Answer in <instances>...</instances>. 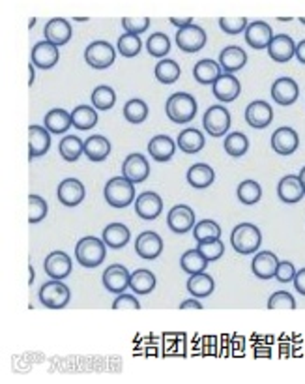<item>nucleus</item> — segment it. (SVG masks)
I'll return each instance as SVG.
<instances>
[{
	"instance_id": "2f4dec72",
	"label": "nucleus",
	"mask_w": 305,
	"mask_h": 384,
	"mask_svg": "<svg viewBox=\"0 0 305 384\" xmlns=\"http://www.w3.org/2000/svg\"><path fill=\"white\" fill-rule=\"evenodd\" d=\"M109 154H111V142H109L107 137L90 135L89 139L84 141V156L89 158L90 162H103V160H107Z\"/></svg>"
},
{
	"instance_id": "393cba45",
	"label": "nucleus",
	"mask_w": 305,
	"mask_h": 384,
	"mask_svg": "<svg viewBox=\"0 0 305 384\" xmlns=\"http://www.w3.org/2000/svg\"><path fill=\"white\" fill-rule=\"evenodd\" d=\"M148 152L152 160L159 163H167L172 160V156L177 152V142L170 139L169 135H156L148 142Z\"/></svg>"
},
{
	"instance_id": "c756f323",
	"label": "nucleus",
	"mask_w": 305,
	"mask_h": 384,
	"mask_svg": "<svg viewBox=\"0 0 305 384\" xmlns=\"http://www.w3.org/2000/svg\"><path fill=\"white\" fill-rule=\"evenodd\" d=\"M43 124L49 129V134L53 135L66 134L74 126L71 113H68L66 109H51L47 115H45V118H43Z\"/></svg>"
},
{
	"instance_id": "c85d7f7f",
	"label": "nucleus",
	"mask_w": 305,
	"mask_h": 384,
	"mask_svg": "<svg viewBox=\"0 0 305 384\" xmlns=\"http://www.w3.org/2000/svg\"><path fill=\"white\" fill-rule=\"evenodd\" d=\"M221 75H223V67L219 62L212 61V58L199 61L193 67V77L201 85H214Z\"/></svg>"
},
{
	"instance_id": "f257e3e1",
	"label": "nucleus",
	"mask_w": 305,
	"mask_h": 384,
	"mask_svg": "<svg viewBox=\"0 0 305 384\" xmlns=\"http://www.w3.org/2000/svg\"><path fill=\"white\" fill-rule=\"evenodd\" d=\"M75 257L82 268H98L107 257V244L103 242V238L84 236L75 246Z\"/></svg>"
},
{
	"instance_id": "bb28decb",
	"label": "nucleus",
	"mask_w": 305,
	"mask_h": 384,
	"mask_svg": "<svg viewBox=\"0 0 305 384\" xmlns=\"http://www.w3.org/2000/svg\"><path fill=\"white\" fill-rule=\"evenodd\" d=\"M219 64L223 67L225 74L234 75L247 64V54H245L244 49L238 47V45H229L219 54Z\"/></svg>"
},
{
	"instance_id": "a211bd4d",
	"label": "nucleus",
	"mask_w": 305,
	"mask_h": 384,
	"mask_svg": "<svg viewBox=\"0 0 305 384\" xmlns=\"http://www.w3.org/2000/svg\"><path fill=\"white\" fill-rule=\"evenodd\" d=\"M273 40L271 27L264 21H253L249 27L245 28V41L253 49H268V45Z\"/></svg>"
},
{
	"instance_id": "2eb2a0df",
	"label": "nucleus",
	"mask_w": 305,
	"mask_h": 384,
	"mask_svg": "<svg viewBox=\"0 0 305 384\" xmlns=\"http://www.w3.org/2000/svg\"><path fill=\"white\" fill-rule=\"evenodd\" d=\"M163 210L161 197L154 191H144L135 199V212L137 216L144 222H154Z\"/></svg>"
},
{
	"instance_id": "39448f33",
	"label": "nucleus",
	"mask_w": 305,
	"mask_h": 384,
	"mask_svg": "<svg viewBox=\"0 0 305 384\" xmlns=\"http://www.w3.org/2000/svg\"><path fill=\"white\" fill-rule=\"evenodd\" d=\"M38 298L49 310H62L71 300V290L68 289V285L62 284V279H51L41 285Z\"/></svg>"
},
{
	"instance_id": "e433bc0d",
	"label": "nucleus",
	"mask_w": 305,
	"mask_h": 384,
	"mask_svg": "<svg viewBox=\"0 0 305 384\" xmlns=\"http://www.w3.org/2000/svg\"><path fill=\"white\" fill-rule=\"evenodd\" d=\"M129 287L135 295H150L152 290L156 289V276L150 272V270H135L131 274V281H129Z\"/></svg>"
},
{
	"instance_id": "7c9ffc66",
	"label": "nucleus",
	"mask_w": 305,
	"mask_h": 384,
	"mask_svg": "<svg viewBox=\"0 0 305 384\" xmlns=\"http://www.w3.org/2000/svg\"><path fill=\"white\" fill-rule=\"evenodd\" d=\"M188 184L193 186V188L197 189H204V188H210L214 180H216V173H214V169L210 165H206V163H195V165H191L188 169Z\"/></svg>"
},
{
	"instance_id": "680f3d73",
	"label": "nucleus",
	"mask_w": 305,
	"mask_h": 384,
	"mask_svg": "<svg viewBox=\"0 0 305 384\" xmlns=\"http://www.w3.org/2000/svg\"><path fill=\"white\" fill-rule=\"evenodd\" d=\"M34 64H32V62H30V66H28V74H30V79H28V83H30V85H32V83H34Z\"/></svg>"
},
{
	"instance_id": "cd10ccee",
	"label": "nucleus",
	"mask_w": 305,
	"mask_h": 384,
	"mask_svg": "<svg viewBox=\"0 0 305 384\" xmlns=\"http://www.w3.org/2000/svg\"><path fill=\"white\" fill-rule=\"evenodd\" d=\"M278 264L279 261L275 253H271V251H262V253H257V255L253 257L251 270L258 279H271V277H275Z\"/></svg>"
},
{
	"instance_id": "ea45409f",
	"label": "nucleus",
	"mask_w": 305,
	"mask_h": 384,
	"mask_svg": "<svg viewBox=\"0 0 305 384\" xmlns=\"http://www.w3.org/2000/svg\"><path fill=\"white\" fill-rule=\"evenodd\" d=\"M193 238L199 244L217 240V238H221V227L214 220H203L193 227Z\"/></svg>"
},
{
	"instance_id": "0e129e2a",
	"label": "nucleus",
	"mask_w": 305,
	"mask_h": 384,
	"mask_svg": "<svg viewBox=\"0 0 305 384\" xmlns=\"http://www.w3.org/2000/svg\"><path fill=\"white\" fill-rule=\"evenodd\" d=\"M34 284V268L30 266V285Z\"/></svg>"
},
{
	"instance_id": "9d476101",
	"label": "nucleus",
	"mask_w": 305,
	"mask_h": 384,
	"mask_svg": "<svg viewBox=\"0 0 305 384\" xmlns=\"http://www.w3.org/2000/svg\"><path fill=\"white\" fill-rule=\"evenodd\" d=\"M150 175V163L143 154H129L122 163V176L128 178L129 182L141 184L144 182Z\"/></svg>"
},
{
	"instance_id": "052dcab7",
	"label": "nucleus",
	"mask_w": 305,
	"mask_h": 384,
	"mask_svg": "<svg viewBox=\"0 0 305 384\" xmlns=\"http://www.w3.org/2000/svg\"><path fill=\"white\" fill-rule=\"evenodd\" d=\"M296 58H298L302 64H305V40L300 41L298 45H296Z\"/></svg>"
},
{
	"instance_id": "5701e85b",
	"label": "nucleus",
	"mask_w": 305,
	"mask_h": 384,
	"mask_svg": "<svg viewBox=\"0 0 305 384\" xmlns=\"http://www.w3.org/2000/svg\"><path fill=\"white\" fill-rule=\"evenodd\" d=\"M212 90H214V96H216L217 100L223 101V103H229V101H234L240 96L242 87H240V81H238L234 75L223 74L212 85Z\"/></svg>"
},
{
	"instance_id": "72a5a7b5",
	"label": "nucleus",
	"mask_w": 305,
	"mask_h": 384,
	"mask_svg": "<svg viewBox=\"0 0 305 384\" xmlns=\"http://www.w3.org/2000/svg\"><path fill=\"white\" fill-rule=\"evenodd\" d=\"M216 289L214 277L208 276L206 272L203 274H195L188 279V292L193 298H208Z\"/></svg>"
},
{
	"instance_id": "9b49d317",
	"label": "nucleus",
	"mask_w": 305,
	"mask_h": 384,
	"mask_svg": "<svg viewBox=\"0 0 305 384\" xmlns=\"http://www.w3.org/2000/svg\"><path fill=\"white\" fill-rule=\"evenodd\" d=\"M56 195H58V201L68 206V209H74V206H79L87 195L84 191V186H82L81 180L77 178H66L58 184V189H56Z\"/></svg>"
},
{
	"instance_id": "a18cd8bd",
	"label": "nucleus",
	"mask_w": 305,
	"mask_h": 384,
	"mask_svg": "<svg viewBox=\"0 0 305 384\" xmlns=\"http://www.w3.org/2000/svg\"><path fill=\"white\" fill-rule=\"evenodd\" d=\"M116 103V92L107 85H102V87L94 88L92 92V105L98 111H109V109L115 107Z\"/></svg>"
},
{
	"instance_id": "6e6d98bb",
	"label": "nucleus",
	"mask_w": 305,
	"mask_h": 384,
	"mask_svg": "<svg viewBox=\"0 0 305 384\" xmlns=\"http://www.w3.org/2000/svg\"><path fill=\"white\" fill-rule=\"evenodd\" d=\"M113 310H141V303L133 295H118L113 302Z\"/></svg>"
},
{
	"instance_id": "de8ad7c7",
	"label": "nucleus",
	"mask_w": 305,
	"mask_h": 384,
	"mask_svg": "<svg viewBox=\"0 0 305 384\" xmlns=\"http://www.w3.org/2000/svg\"><path fill=\"white\" fill-rule=\"evenodd\" d=\"M49 206L45 199L40 195H28V223L30 225H36V223L43 222L47 217Z\"/></svg>"
},
{
	"instance_id": "8fccbe9b",
	"label": "nucleus",
	"mask_w": 305,
	"mask_h": 384,
	"mask_svg": "<svg viewBox=\"0 0 305 384\" xmlns=\"http://www.w3.org/2000/svg\"><path fill=\"white\" fill-rule=\"evenodd\" d=\"M268 308L270 310H294L296 308V300L292 298L291 292L286 290H278L273 292L268 300Z\"/></svg>"
},
{
	"instance_id": "423d86ee",
	"label": "nucleus",
	"mask_w": 305,
	"mask_h": 384,
	"mask_svg": "<svg viewBox=\"0 0 305 384\" xmlns=\"http://www.w3.org/2000/svg\"><path fill=\"white\" fill-rule=\"evenodd\" d=\"M84 61L94 70H107L115 64L116 49L109 41H92L89 47L84 49Z\"/></svg>"
},
{
	"instance_id": "13d9d810",
	"label": "nucleus",
	"mask_w": 305,
	"mask_h": 384,
	"mask_svg": "<svg viewBox=\"0 0 305 384\" xmlns=\"http://www.w3.org/2000/svg\"><path fill=\"white\" fill-rule=\"evenodd\" d=\"M170 23H172L174 27H178V30H180V28L191 27V25H193V19H191V17H185V19H180V17H170Z\"/></svg>"
},
{
	"instance_id": "f03ea898",
	"label": "nucleus",
	"mask_w": 305,
	"mask_h": 384,
	"mask_svg": "<svg viewBox=\"0 0 305 384\" xmlns=\"http://www.w3.org/2000/svg\"><path fill=\"white\" fill-rule=\"evenodd\" d=\"M197 100L188 92H177L165 103V113L174 124H188L197 116Z\"/></svg>"
},
{
	"instance_id": "412c9836",
	"label": "nucleus",
	"mask_w": 305,
	"mask_h": 384,
	"mask_svg": "<svg viewBox=\"0 0 305 384\" xmlns=\"http://www.w3.org/2000/svg\"><path fill=\"white\" fill-rule=\"evenodd\" d=\"M43 268L51 279H64L71 274V259L64 251H53L45 257Z\"/></svg>"
},
{
	"instance_id": "c9c22d12",
	"label": "nucleus",
	"mask_w": 305,
	"mask_h": 384,
	"mask_svg": "<svg viewBox=\"0 0 305 384\" xmlns=\"http://www.w3.org/2000/svg\"><path fill=\"white\" fill-rule=\"evenodd\" d=\"M98 111L90 105H79L71 111V122L77 129L81 131H89L98 124Z\"/></svg>"
},
{
	"instance_id": "69168bd1",
	"label": "nucleus",
	"mask_w": 305,
	"mask_h": 384,
	"mask_svg": "<svg viewBox=\"0 0 305 384\" xmlns=\"http://www.w3.org/2000/svg\"><path fill=\"white\" fill-rule=\"evenodd\" d=\"M300 21H302V23H304V25H305V17H302V19H300Z\"/></svg>"
},
{
	"instance_id": "603ef678",
	"label": "nucleus",
	"mask_w": 305,
	"mask_h": 384,
	"mask_svg": "<svg viewBox=\"0 0 305 384\" xmlns=\"http://www.w3.org/2000/svg\"><path fill=\"white\" fill-rule=\"evenodd\" d=\"M247 27H249V25H247V19H245V17H221V19H219V28H221L225 34H232V36L244 32Z\"/></svg>"
},
{
	"instance_id": "b1692460",
	"label": "nucleus",
	"mask_w": 305,
	"mask_h": 384,
	"mask_svg": "<svg viewBox=\"0 0 305 384\" xmlns=\"http://www.w3.org/2000/svg\"><path fill=\"white\" fill-rule=\"evenodd\" d=\"M278 195L279 199L286 204H294V202H300L304 199L305 191L304 186L300 182V176L294 175H286L283 176L278 184Z\"/></svg>"
},
{
	"instance_id": "4468645a",
	"label": "nucleus",
	"mask_w": 305,
	"mask_h": 384,
	"mask_svg": "<svg viewBox=\"0 0 305 384\" xmlns=\"http://www.w3.org/2000/svg\"><path fill=\"white\" fill-rule=\"evenodd\" d=\"M300 137L296 129L283 126L278 128L271 134V149L275 150L279 156H291L298 150Z\"/></svg>"
},
{
	"instance_id": "1a4fd4ad",
	"label": "nucleus",
	"mask_w": 305,
	"mask_h": 384,
	"mask_svg": "<svg viewBox=\"0 0 305 384\" xmlns=\"http://www.w3.org/2000/svg\"><path fill=\"white\" fill-rule=\"evenodd\" d=\"M167 225L172 233L177 235H183V233H190L193 231V227L197 225L195 223V212L188 206V204H177L169 210V216H167Z\"/></svg>"
},
{
	"instance_id": "3c124183",
	"label": "nucleus",
	"mask_w": 305,
	"mask_h": 384,
	"mask_svg": "<svg viewBox=\"0 0 305 384\" xmlns=\"http://www.w3.org/2000/svg\"><path fill=\"white\" fill-rule=\"evenodd\" d=\"M199 251L203 253L204 259L210 263V261H217L221 259L225 253V244L217 238V240H212V242H203L199 244Z\"/></svg>"
},
{
	"instance_id": "c03bdc74",
	"label": "nucleus",
	"mask_w": 305,
	"mask_h": 384,
	"mask_svg": "<svg viewBox=\"0 0 305 384\" xmlns=\"http://www.w3.org/2000/svg\"><path fill=\"white\" fill-rule=\"evenodd\" d=\"M236 195L242 204L251 206V204H257V202L260 201V197H262V188H260V184L255 182V180H244V182L238 186Z\"/></svg>"
},
{
	"instance_id": "4be33fe9",
	"label": "nucleus",
	"mask_w": 305,
	"mask_h": 384,
	"mask_svg": "<svg viewBox=\"0 0 305 384\" xmlns=\"http://www.w3.org/2000/svg\"><path fill=\"white\" fill-rule=\"evenodd\" d=\"M268 54H270L271 61L279 62V64L289 62L292 56H296V43L291 36L278 34V36H273V40L268 45Z\"/></svg>"
},
{
	"instance_id": "864d4df0",
	"label": "nucleus",
	"mask_w": 305,
	"mask_h": 384,
	"mask_svg": "<svg viewBox=\"0 0 305 384\" xmlns=\"http://www.w3.org/2000/svg\"><path fill=\"white\" fill-rule=\"evenodd\" d=\"M122 27L126 30V34H135L141 36L143 32H146L150 27L148 17H124Z\"/></svg>"
},
{
	"instance_id": "4c0bfd02",
	"label": "nucleus",
	"mask_w": 305,
	"mask_h": 384,
	"mask_svg": "<svg viewBox=\"0 0 305 384\" xmlns=\"http://www.w3.org/2000/svg\"><path fill=\"white\" fill-rule=\"evenodd\" d=\"M58 150H60V156L66 162L74 163L84 154V142L77 135H66L58 145Z\"/></svg>"
},
{
	"instance_id": "f704fd0d",
	"label": "nucleus",
	"mask_w": 305,
	"mask_h": 384,
	"mask_svg": "<svg viewBox=\"0 0 305 384\" xmlns=\"http://www.w3.org/2000/svg\"><path fill=\"white\" fill-rule=\"evenodd\" d=\"M178 149H182L185 154H197L204 149V135L195 128H188L178 134Z\"/></svg>"
},
{
	"instance_id": "0eeeda50",
	"label": "nucleus",
	"mask_w": 305,
	"mask_h": 384,
	"mask_svg": "<svg viewBox=\"0 0 305 384\" xmlns=\"http://www.w3.org/2000/svg\"><path fill=\"white\" fill-rule=\"evenodd\" d=\"M204 129L212 137H223L231 129V113L223 105H212L203 118Z\"/></svg>"
},
{
	"instance_id": "7ed1b4c3",
	"label": "nucleus",
	"mask_w": 305,
	"mask_h": 384,
	"mask_svg": "<svg viewBox=\"0 0 305 384\" xmlns=\"http://www.w3.org/2000/svg\"><path fill=\"white\" fill-rule=\"evenodd\" d=\"M262 242V235L260 229L253 223H238L236 227L231 233V244L232 250L242 255H251L257 253Z\"/></svg>"
},
{
	"instance_id": "473e14b6",
	"label": "nucleus",
	"mask_w": 305,
	"mask_h": 384,
	"mask_svg": "<svg viewBox=\"0 0 305 384\" xmlns=\"http://www.w3.org/2000/svg\"><path fill=\"white\" fill-rule=\"evenodd\" d=\"M102 238L103 242L107 244V248L120 250V248H124V246L129 242L131 233H129V229L124 223H109L107 227L103 229Z\"/></svg>"
},
{
	"instance_id": "f8f14e48",
	"label": "nucleus",
	"mask_w": 305,
	"mask_h": 384,
	"mask_svg": "<svg viewBox=\"0 0 305 384\" xmlns=\"http://www.w3.org/2000/svg\"><path fill=\"white\" fill-rule=\"evenodd\" d=\"M103 285L109 292H115V295H122L124 290L129 287V281H131V274L128 272L126 266L122 264H111L105 272H103L102 277Z\"/></svg>"
},
{
	"instance_id": "dca6fc26",
	"label": "nucleus",
	"mask_w": 305,
	"mask_h": 384,
	"mask_svg": "<svg viewBox=\"0 0 305 384\" xmlns=\"http://www.w3.org/2000/svg\"><path fill=\"white\" fill-rule=\"evenodd\" d=\"M245 120L251 128H268L273 120V109H271L270 103H266L262 100L251 101L245 109Z\"/></svg>"
},
{
	"instance_id": "58836bf2",
	"label": "nucleus",
	"mask_w": 305,
	"mask_h": 384,
	"mask_svg": "<svg viewBox=\"0 0 305 384\" xmlns=\"http://www.w3.org/2000/svg\"><path fill=\"white\" fill-rule=\"evenodd\" d=\"M180 266L190 276H195V274H203L206 266H208V261L204 259V255L197 248V250H188L183 253L182 259H180Z\"/></svg>"
},
{
	"instance_id": "a878e982",
	"label": "nucleus",
	"mask_w": 305,
	"mask_h": 384,
	"mask_svg": "<svg viewBox=\"0 0 305 384\" xmlns=\"http://www.w3.org/2000/svg\"><path fill=\"white\" fill-rule=\"evenodd\" d=\"M45 41L53 43V45H66L71 40V25L62 17H54L45 25Z\"/></svg>"
},
{
	"instance_id": "6e6552de",
	"label": "nucleus",
	"mask_w": 305,
	"mask_h": 384,
	"mask_svg": "<svg viewBox=\"0 0 305 384\" xmlns=\"http://www.w3.org/2000/svg\"><path fill=\"white\" fill-rule=\"evenodd\" d=\"M174 41L183 53H197L206 45V32H204L203 27L191 25V27L180 28Z\"/></svg>"
},
{
	"instance_id": "20e7f679",
	"label": "nucleus",
	"mask_w": 305,
	"mask_h": 384,
	"mask_svg": "<svg viewBox=\"0 0 305 384\" xmlns=\"http://www.w3.org/2000/svg\"><path fill=\"white\" fill-rule=\"evenodd\" d=\"M103 195H105V201H107L109 206L126 209V206H129L131 202L135 201V188H133V182H129L128 178L116 176V178H111L105 184Z\"/></svg>"
},
{
	"instance_id": "37998d69",
	"label": "nucleus",
	"mask_w": 305,
	"mask_h": 384,
	"mask_svg": "<svg viewBox=\"0 0 305 384\" xmlns=\"http://www.w3.org/2000/svg\"><path fill=\"white\" fill-rule=\"evenodd\" d=\"M225 150L227 154L232 156V158H242V156L247 152L249 149V139L247 135L240 134V131H232L225 137Z\"/></svg>"
},
{
	"instance_id": "09e8293b",
	"label": "nucleus",
	"mask_w": 305,
	"mask_h": 384,
	"mask_svg": "<svg viewBox=\"0 0 305 384\" xmlns=\"http://www.w3.org/2000/svg\"><path fill=\"white\" fill-rule=\"evenodd\" d=\"M116 45H118V51H120L122 56L133 58V56H137V54L141 53L143 41H141V38L135 36V34H122V36L118 38V43H116Z\"/></svg>"
},
{
	"instance_id": "49530a36",
	"label": "nucleus",
	"mask_w": 305,
	"mask_h": 384,
	"mask_svg": "<svg viewBox=\"0 0 305 384\" xmlns=\"http://www.w3.org/2000/svg\"><path fill=\"white\" fill-rule=\"evenodd\" d=\"M146 51H148L152 56H156V58H165L170 51V40L167 34L163 32H156L150 36L148 40H146Z\"/></svg>"
},
{
	"instance_id": "4d7b16f0",
	"label": "nucleus",
	"mask_w": 305,
	"mask_h": 384,
	"mask_svg": "<svg viewBox=\"0 0 305 384\" xmlns=\"http://www.w3.org/2000/svg\"><path fill=\"white\" fill-rule=\"evenodd\" d=\"M292 284H294V289L298 290L302 297H305V268L300 270L298 274H296V277H294V281H292Z\"/></svg>"
},
{
	"instance_id": "a19ab883",
	"label": "nucleus",
	"mask_w": 305,
	"mask_h": 384,
	"mask_svg": "<svg viewBox=\"0 0 305 384\" xmlns=\"http://www.w3.org/2000/svg\"><path fill=\"white\" fill-rule=\"evenodd\" d=\"M180 66L178 62H174L172 58H163V61L157 62L156 66V79L163 85H172V83L178 81L180 77Z\"/></svg>"
},
{
	"instance_id": "79ce46f5",
	"label": "nucleus",
	"mask_w": 305,
	"mask_h": 384,
	"mask_svg": "<svg viewBox=\"0 0 305 384\" xmlns=\"http://www.w3.org/2000/svg\"><path fill=\"white\" fill-rule=\"evenodd\" d=\"M124 116H126V120L131 122V124H143V122L148 118V105H146V101L139 100V98L126 101V105H124Z\"/></svg>"
},
{
	"instance_id": "f3484780",
	"label": "nucleus",
	"mask_w": 305,
	"mask_h": 384,
	"mask_svg": "<svg viewBox=\"0 0 305 384\" xmlns=\"http://www.w3.org/2000/svg\"><path fill=\"white\" fill-rule=\"evenodd\" d=\"M300 88L298 83L291 79V77H279L278 81L271 85V98L279 105H292L294 101L298 100Z\"/></svg>"
},
{
	"instance_id": "e2e57ef3",
	"label": "nucleus",
	"mask_w": 305,
	"mask_h": 384,
	"mask_svg": "<svg viewBox=\"0 0 305 384\" xmlns=\"http://www.w3.org/2000/svg\"><path fill=\"white\" fill-rule=\"evenodd\" d=\"M300 182H302V186H304V191H305V167L300 171Z\"/></svg>"
},
{
	"instance_id": "ddd939ff",
	"label": "nucleus",
	"mask_w": 305,
	"mask_h": 384,
	"mask_svg": "<svg viewBox=\"0 0 305 384\" xmlns=\"http://www.w3.org/2000/svg\"><path fill=\"white\" fill-rule=\"evenodd\" d=\"M137 255L143 257L146 261H154L161 255L163 251V238L154 231H144L137 236L135 240Z\"/></svg>"
},
{
	"instance_id": "6ab92c4d",
	"label": "nucleus",
	"mask_w": 305,
	"mask_h": 384,
	"mask_svg": "<svg viewBox=\"0 0 305 384\" xmlns=\"http://www.w3.org/2000/svg\"><path fill=\"white\" fill-rule=\"evenodd\" d=\"M58 58H60L58 47L49 43V41H38L32 47V53H30V61L40 70H51L53 66H56Z\"/></svg>"
},
{
	"instance_id": "bf43d9fd",
	"label": "nucleus",
	"mask_w": 305,
	"mask_h": 384,
	"mask_svg": "<svg viewBox=\"0 0 305 384\" xmlns=\"http://www.w3.org/2000/svg\"><path fill=\"white\" fill-rule=\"evenodd\" d=\"M180 308L182 310H203V303L195 300V298H191V300H185V302L180 303Z\"/></svg>"
},
{
	"instance_id": "5fc2aeb1",
	"label": "nucleus",
	"mask_w": 305,
	"mask_h": 384,
	"mask_svg": "<svg viewBox=\"0 0 305 384\" xmlns=\"http://www.w3.org/2000/svg\"><path fill=\"white\" fill-rule=\"evenodd\" d=\"M296 266L291 263V261H279L278 264V272H275V277H278L279 284H291L296 277Z\"/></svg>"
},
{
	"instance_id": "aec40b11",
	"label": "nucleus",
	"mask_w": 305,
	"mask_h": 384,
	"mask_svg": "<svg viewBox=\"0 0 305 384\" xmlns=\"http://www.w3.org/2000/svg\"><path fill=\"white\" fill-rule=\"evenodd\" d=\"M51 149V134L43 126H30L28 128V156L30 160L45 156Z\"/></svg>"
}]
</instances>
